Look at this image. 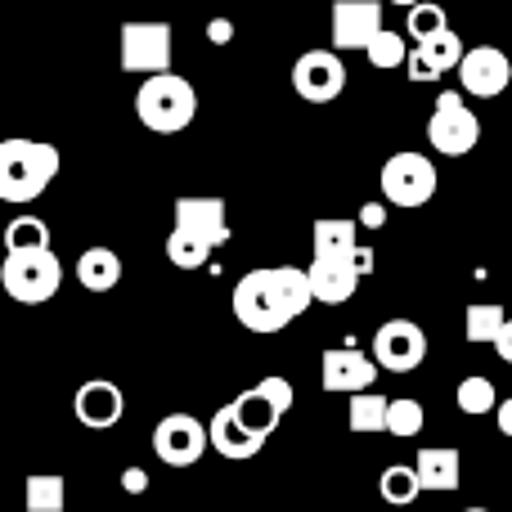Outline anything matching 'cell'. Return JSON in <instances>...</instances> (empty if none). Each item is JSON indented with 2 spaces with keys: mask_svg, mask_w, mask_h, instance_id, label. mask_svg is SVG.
<instances>
[{
  "mask_svg": "<svg viewBox=\"0 0 512 512\" xmlns=\"http://www.w3.org/2000/svg\"><path fill=\"white\" fill-rule=\"evenodd\" d=\"M77 283L90 292H108L122 283V256L113 248H86L77 256Z\"/></svg>",
  "mask_w": 512,
  "mask_h": 512,
  "instance_id": "ffe728a7",
  "label": "cell"
},
{
  "mask_svg": "<svg viewBox=\"0 0 512 512\" xmlns=\"http://www.w3.org/2000/svg\"><path fill=\"white\" fill-rule=\"evenodd\" d=\"M207 41H212V45H230L234 41V23H230V18H212V23H207Z\"/></svg>",
  "mask_w": 512,
  "mask_h": 512,
  "instance_id": "836d02e7",
  "label": "cell"
},
{
  "mask_svg": "<svg viewBox=\"0 0 512 512\" xmlns=\"http://www.w3.org/2000/svg\"><path fill=\"white\" fill-rule=\"evenodd\" d=\"M378 32H387L378 0H333V50H369Z\"/></svg>",
  "mask_w": 512,
  "mask_h": 512,
  "instance_id": "8fae6325",
  "label": "cell"
},
{
  "mask_svg": "<svg viewBox=\"0 0 512 512\" xmlns=\"http://www.w3.org/2000/svg\"><path fill=\"white\" fill-rule=\"evenodd\" d=\"M459 81L472 99H495L508 90L512 81V59L495 45H472L459 63Z\"/></svg>",
  "mask_w": 512,
  "mask_h": 512,
  "instance_id": "7c38bea8",
  "label": "cell"
},
{
  "mask_svg": "<svg viewBox=\"0 0 512 512\" xmlns=\"http://www.w3.org/2000/svg\"><path fill=\"white\" fill-rule=\"evenodd\" d=\"M508 328V315L504 306H495V301H477V306H468V342H499V333Z\"/></svg>",
  "mask_w": 512,
  "mask_h": 512,
  "instance_id": "83f0119b",
  "label": "cell"
},
{
  "mask_svg": "<svg viewBox=\"0 0 512 512\" xmlns=\"http://www.w3.org/2000/svg\"><path fill=\"white\" fill-rule=\"evenodd\" d=\"M387 5H405V9H414V5H423V0H387Z\"/></svg>",
  "mask_w": 512,
  "mask_h": 512,
  "instance_id": "f35d334b",
  "label": "cell"
},
{
  "mask_svg": "<svg viewBox=\"0 0 512 512\" xmlns=\"http://www.w3.org/2000/svg\"><path fill=\"white\" fill-rule=\"evenodd\" d=\"M360 256H315V261L306 265L315 301H324V306H342V301H351V292L360 288Z\"/></svg>",
  "mask_w": 512,
  "mask_h": 512,
  "instance_id": "5bb4252c",
  "label": "cell"
},
{
  "mask_svg": "<svg viewBox=\"0 0 512 512\" xmlns=\"http://www.w3.org/2000/svg\"><path fill=\"white\" fill-rule=\"evenodd\" d=\"M382 364L373 355H364L360 346H333L324 351V387L328 391H342V396H360V391L373 387Z\"/></svg>",
  "mask_w": 512,
  "mask_h": 512,
  "instance_id": "4fadbf2b",
  "label": "cell"
},
{
  "mask_svg": "<svg viewBox=\"0 0 512 512\" xmlns=\"http://www.w3.org/2000/svg\"><path fill=\"white\" fill-rule=\"evenodd\" d=\"M427 355V337L414 319H387L373 333V360L387 373H414Z\"/></svg>",
  "mask_w": 512,
  "mask_h": 512,
  "instance_id": "30bf717a",
  "label": "cell"
},
{
  "mask_svg": "<svg viewBox=\"0 0 512 512\" xmlns=\"http://www.w3.org/2000/svg\"><path fill=\"white\" fill-rule=\"evenodd\" d=\"M454 396H459V409H463V414H472V418H477V414H490V409H499V391H495V382H490V378H463Z\"/></svg>",
  "mask_w": 512,
  "mask_h": 512,
  "instance_id": "f1b7e54d",
  "label": "cell"
},
{
  "mask_svg": "<svg viewBox=\"0 0 512 512\" xmlns=\"http://www.w3.org/2000/svg\"><path fill=\"white\" fill-rule=\"evenodd\" d=\"M63 283V265L54 252H5L0 261V288L23 306H45Z\"/></svg>",
  "mask_w": 512,
  "mask_h": 512,
  "instance_id": "277c9868",
  "label": "cell"
},
{
  "mask_svg": "<svg viewBox=\"0 0 512 512\" xmlns=\"http://www.w3.org/2000/svg\"><path fill=\"white\" fill-rule=\"evenodd\" d=\"M230 405H234V414H239V423L248 427L252 436H261V441H270L274 427H279V418H283V409L274 405V400L265 396L261 387L243 391V396H239V400H230Z\"/></svg>",
  "mask_w": 512,
  "mask_h": 512,
  "instance_id": "44dd1931",
  "label": "cell"
},
{
  "mask_svg": "<svg viewBox=\"0 0 512 512\" xmlns=\"http://www.w3.org/2000/svg\"><path fill=\"white\" fill-rule=\"evenodd\" d=\"M427 140H432V149L445 153V158H463V153L477 149L481 122L459 90H445V95L436 99L432 117H427Z\"/></svg>",
  "mask_w": 512,
  "mask_h": 512,
  "instance_id": "5b68a950",
  "label": "cell"
},
{
  "mask_svg": "<svg viewBox=\"0 0 512 512\" xmlns=\"http://www.w3.org/2000/svg\"><path fill=\"white\" fill-rule=\"evenodd\" d=\"M463 512H490V508H463Z\"/></svg>",
  "mask_w": 512,
  "mask_h": 512,
  "instance_id": "ab89813d",
  "label": "cell"
},
{
  "mask_svg": "<svg viewBox=\"0 0 512 512\" xmlns=\"http://www.w3.org/2000/svg\"><path fill=\"white\" fill-rule=\"evenodd\" d=\"M310 306H315V288L297 265H265L234 283V319L248 333H279Z\"/></svg>",
  "mask_w": 512,
  "mask_h": 512,
  "instance_id": "6da1fadb",
  "label": "cell"
},
{
  "mask_svg": "<svg viewBox=\"0 0 512 512\" xmlns=\"http://www.w3.org/2000/svg\"><path fill=\"white\" fill-rule=\"evenodd\" d=\"M315 256H355V221H315Z\"/></svg>",
  "mask_w": 512,
  "mask_h": 512,
  "instance_id": "4316f807",
  "label": "cell"
},
{
  "mask_svg": "<svg viewBox=\"0 0 512 512\" xmlns=\"http://www.w3.org/2000/svg\"><path fill=\"white\" fill-rule=\"evenodd\" d=\"M423 405H418V400H391V414H387V432L391 436H400V441H405V436H418L423 432Z\"/></svg>",
  "mask_w": 512,
  "mask_h": 512,
  "instance_id": "1f68e13d",
  "label": "cell"
},
{
  "mask_svg": "<svg viewBox=\"0 0 512 512\" xmlns=\"http://www.w3.org/2000/svg\"><path fill=\"white\" fill-rule=\"evenodd\" d=\"M5 252H50V225L36 216H14L5 225Z\"/></svg>",
  "mask_w": 512,
  "mask_h": 512,
  "instance_id": "d4e9b609",
  "label": "cell"
},
{
  "mask_svg": "<svg viewBox=\"0 0 512 512\" xmlns=\"http://www.w3.org/2000/svg\"><path fill=\"white\" fill-rule=\"evenodd\" d=\"M378 495L387 499L391 508H409L423 495V477H418V468H409V463H391L378 477Z\"/></svg>",
  "mask_w": 512,
  "mask_h": 512,
  "instance_id": "603a6c76",
  "label": "cell"
},
{
  "mask_svg": "<svg viewBox=\"0 0 512 512\" xmlns=\"http://www.w3.org/2000/svg\"><path fill=\"white\" fill-rule=\"evenodd\" d=\"M445 27H450V18H445V5H436V0H423V5L409 9L405 32L414 36V45H418V41H432V36L445 32Z\"/></svg>",
  "mask_w": 512,
  "mask_h": 512,
  "instance_id": "f546056e",
  "label": "cell"
},
{
  "mask_svg": "<svg viewBox=\"0 0 512 512\" xmlns=\"http://www.w3.org/2000/svg\"><path fill=\"white\" fill-rule=\"evenodd\" d=\"M176 230H189L207 239L212 248L230 243V221H225V198H180L176 203Z\"/></svg>",
  "mask_w": 512,
  "mask_h": 512,
  "instance_id": "e0dca14e",
  "label": "cell"
},
{
  "mask_svg": "<svg viewBox=\"0 0 512 512\" xmlns=\"http://www.w3.org/2000/svg\"><path fill=\"white\" fill-rule=\"evenodd\" d=\"M387 414H391L387 396L360 391V396H351V405H346V427H351L355 436H378V432H387Z\"/></svg>",
  "mask_w": 512,
  "mask_h": 512,
  "instance_id": "7402d4cb",
  "label": "cell"
},
{
  "mask_svg": "<svg viewBox=\"0 0 512 512\" xmlns=\"http://www.w3.org/2000/svg\"><path fill=\"white\" fill-rule=\"evenodd\" d=\"M207 427H212V445H216V454H225V459H234V463H243V459H252V454H261V450H265L261 436H252L248 427L239 423L234 405L216 409L212 423H207Z\"/></svg>",
  "mask_w": 512,
  "mask_h": 512,
  "instance_id": "ac0fdd59",
  "label": "cell"
},
{
  "mask_svg": "<svg viewBox=\"0 0 512 512\" xmlns=\"http://www.w3.org/2000/svg\"><path fill=\"white\" fill-rule=\"evenodd\" d=\"M122 490H126V495H144V490H149V472H144V468H126L122 472Z\"/></svg>",
  "mask_w": 512,
  "mask_h": 512,
  "instance_id": "e575fe53",
  "label": "cell"
},
{
  "mask_svg": "<svg viewBox=\"0 0 512 512\" xmlns=\"http://www.w3.org/2000/svg\"><path fill=\"white\" fill-rule=\"evenodd\" d=\"M72 409H77V423L81 427H90V432H108V427L122 423L126 400H122V387H117V382L90 378V382H81Z\"/></svg>",
  "mask_w": 512,
  "mask_h": 512,
  "instance_id": "9a60e30c",
  "label": "cell"
},
{
  "mask_svg": "<svg viewBox=\"0 0 512 512\" xmlns=\"http://www.w3.org/2000/svg\"><path fill=\"white\" fill-rule=\"evenodd\" d=\"M27 512H63V499H68V486H63L59 472H32L23 486Z\"/></svg>",
  "mask_w": 512,
  "mask_h": 512,
  "instance_id": "cb8c5ba5",
  "label": "cell"
},
{
  "mask_svg": "<svg viewBox=\"0 0 512 512\" xmlns=\"http://www.w3.org/2000/svg\"><path fill=\"white\" fill-rule=\"evenodd\" d=\"M212 252H216L212 243L198 239V234H189V230H171L167 234V261L176 265V270H203Z\"/></svg>",
  "mask_w": 512,
  "mask_h": 512,
  "instance_id": "484cf974",
  "label": "cell"
},
{
  "mask_svg": "<svg viewBox=\"0 0 512 512\" xmlns=\"http://www.w3.org/2000/svg\"><path fill=\"white\" fill-rule=\"evenodd\" d=\"M212 445V427H203L194 414H167L153 427V450L167 468H194Z\"/></svg>",
  "mask_w": 512,
  "mask_h": 512,
  "instance_id": "ba28073f",
  "label": "cell"
},
{
  "mask_svg": "<svg viewBox=\"0 0 512 512\" xmlns=\"http://www.w3.org/2000/svg\"><path fill=\"white\" fill-rule=\"evenodd\" d=\"M292 90L306 104H333L346 90V68L337 59V50H306L292 68Z\"/></svg>",
  "mask_w": 512,
  "mask_h": 512,
  "instance_id": "9c48e42d",
  "label": "cell"
},
{
  "mask_svg": "<svg viewBox=\"0 0 512 512\" xmlns=\"http://www.w3.org/2000/svg\"><path fill=\"white\" fill-rule=\"evenodd\" d=\"M418 477H423V490H432V495H450V490H459V450H445V445H427V450H418L414 459Z\"/></svg>",
  "mask_w": 512,
  "mask_h": 512,
  "instance_id": "d6986e66",
  "label": "cell"
},
{
  "mask_svg": "<svg viewBox=\"0 0 512 512\" xmlns=\"http://www.w3.org/2000/svg\"><path fill=\"white\" fill-rule=\"evenodd\" d=\"M135 117L158 135H176L198 117V90L189 86L180 72L144 77L140 95H135Z\"/></svg>",
  "mask_w": 512,
  "mask_h": 512,
  "instance_id": "3957f363",
  "label": "cell"
},
{
  "mask_svg": "<svg viewBox=\"0 0 512 512\" xmlns=\"http://www.w3.org/2000/svg\"><path fill=\"white\" fill-rule=\"evenodd\" d=\"M463 41H459V32L454 27H445V32H436L432 41H418L414 45V54H409V81H436V77H445L450 68H459L463 63Z\"/></svg>",
  "mask_w": 512,
  "mask_h": 512,
  "instance_id": "2e32d148",
  "label": "cell"
},
{
  "mask_svg": "<svg viewBox=\"0 0 512 512\" xmlns=\"http://www.w3.org/2000/svg\"><path fill=\"white\" fill-rule=\"evenodd\" d=\"M382 198H387L391 207H405V212H414V207L432 203L436 194V167L432 158H423V153H396V158L382 162Z\"/></svg>",
  "mask_w": 512,
  "mask_h": 512,
  "instance_id": "8992f818",
  "label": "cell"
},
{
  "mask_svg": "<svg viewBox=\"0 0 512 512\" xmlns=\"http://www.w3.org/2000/svg\"><path fill=\"white\" fill-rule=\"evenodd\" d=\"M171 23H158V18H131L122 23V68L140 72V77H158V72H171Z\"/></svg>",
  "mask_w": 512,
  "mask_h": 512,
  "instance_id": "52a82bcc",
  "label": "cell"
},
{
  "mask_svg": "<svg viewBox=\"0 0 512 512\" xmlns=\"http://www.w3.org/2000/svg\"><path fill=\"white\" fill-rule=\"evenodd\" d=\"M59 176V149L45 140H0V198L14 207L36 203Z\"/></svg>",
  "mask_w": 512,
  "mask_h": 512,
  "instance_id": "7a4b0ae2",
  "label": "cell"
},
{
  "mask_svg": "<svg viewBox=\"0 0 512 512\" xmlns=\"http://www.w3.org/2000/svg\"><path fill=\"white\" fill-rule=\"evenodd\" d=\"M495 351H499V360H504V364H512V319H508V328H504V333H499Z\"/></svg>",
  "mask_w": 512,
  "mask_h": 512,
  "instance_id": "8d00e7d4",
  "label": "cell"
},
{
  "mask_svg": "<svg viewBox=\"0 0 512 512\" xmlns=\"http://www.w3.org/2000/svg\"><path fill=\"white\" fill-rule=\"evenodd\" d=\"M364 54H369V63H373V68H405V63H409V54H414V50H409V45L400 41L396 32H378V41H373Z\"/></svg>",
  "mask_w": 512,
  "mask_h": 512,
  "instance_id": "4dcf8cb0",
  "label": "cell"
},
{
  "mask_svg": "<svg viewBox=\"0 0 512 512\" xmlns=\"http://www.w3.org/2000/svg\"><path fill=\"white\" fill-rule=\"evenodd\" d=\"M495 423H499V432H504V436H512V396H508V400H499Z\"/></svg>",
  "mask_w": 512,
  "mask_h": 512,
  "instance_id": "d590c367",
  "label": "cell"
},
{
  "mask_svg": "<svg viewBox=\"0 0 512 512\" xmlns=\"http://www.w3.org/2000/svg\"><path fill=\"white\" fill-rule=\"evenodd\" d=\"M256 387H261L265 396H270L274 405L283 409V414H288V409H292V382H288V378H279V373H270V378H261V382H256Z\"/></svg>",
  "mask_w": 512,
  "mask_h": 512,
  "instance_id": "d6a6232c",
  "label": "cell"
},
{
  "mask_svg": "<svg viewBox=\"0 0 512 512\" xmlns=\"http://www.w3.org/2000/svg\"><path fill=\"white\" fill-rule=\"evenodd\" d=\"M382 216H387V212H382V207H364V225H369V230H378V225H382Z\"/></svg>",
  "mask_w": 512,
  "mask_h": 512,
  "instance_id": "74e56055",
  "label": "cell"
}]
</instances>
